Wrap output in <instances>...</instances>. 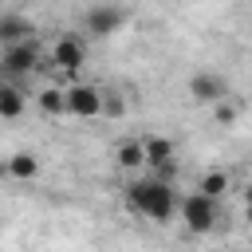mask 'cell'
Returning a JSON list of instances; mask_svg holds the SVG:
<instances>
[{"mask_svg": "<svg viewBox=\"0 0 252 252\" xmlns=\"http://www.w3.org/2000/svg\"><path fill=\"white\" fill-rule=\"evenodd\" d=\"M35 173H39V158H35V154L24 150V154H12V158H8V177H16V181H32Z\"/></svg>", "mask_w": 252, "mask_h": 252, "instance_id": "cell-9", "label": "cell"}, {"mask_svg": "<svg viewBox=\"0 0 252 252\" xmlns=\"http://www.w3.org/2000/svg\"><path fill=\"white\" fill-rule=\"evenodd\" d=\"M244 217H248V228H252V205H248V213H244Z\"/></svg>", "mask_w": 252, "mask_h": 252, "instance_id": "cell-17", "label": "cell"}, {"mask_svg": "<svg viewBox=\"0 0 252 252\" xmlns=\"http://www.w3.org/2000/svg\"><path fill=\"white\" fill-rule=\"evenodd\" d=\"M126 201H130L134 213H142V217H150V220H158V224H165V220L173 217V209H177L173 181H161L158 173L146 177V181L126 185Z\"/></svg>", "mask_w": 252, "mask_h": 252, "instance_id": "cell-1", "label": "cell"}, {"mask_svg": "<svg viewBox=\"0 0 252 252\" xmlns=\"http://www.w3.org/2000/svg\"><path fill=\"white\" fill-rule=\"evenodd\" d=\"M0 39H4V43H20V39H32V20H24V16H16V12L0 16Z\"/></svg>", "mask_w": 252, "mask_h": 252, "instance_id": "cell-8", "label": "cell"}, {"mask_svg": "<svg viewBox=\"0 0 252 252\" xmlns=\"http://www.w3.org/2000/svg\"><path fill=\"white\" fill-rule=\"evenodd\" d=\"M189 94H193V102H224L228 83L220 75H213V71H197L189 79Z\"/></svg>", "mask_w": 252, "mask_h": 252, "instance_id": "cell-6", "label": "cell"}, {"mask_svg": "<svg viewBox=\"0 0 252 252\" xmlns=\"http://www.w3.org/2000/svg\"><path fill=\"white\" fill-rule=\"evenodd\" d=\"M244 205H252V185H248V189H244Z\"/></svg>", "mask_w": 252, "mask_h": 252, "instance_id": "cell-16", "label": "cell"}, {"mask_svg": "<svg viewBox=\"0 0 252 252\" xmlns=\"http://www.w3.org/2000/svg\"><path fill=\"white\" fill-rule=\"evenodd\" d=\"M20 110H24L20 87H16V83H4V87H0V118H20Z\"/></svg>", "mask_w": 252, "mask_h": 252, "instance_id": "cell-12", "label": "cell"}, {"mask_svg": "<svg viewBox=\"0 0 252 252\" xmlns=\"http://www.w3.org/2000/svg\"><path fill=\"white\" fill-rule=\"evenodd\" d=\"M35 102H39V110L51 114V118L67 114V91H59V87H43V91L35 94Z\"/></svg>", "mask_w": 252, "mask_h": 252, "instance_id": "cell-10", "label": "cell"}, {"mask_svg": "<svg viewBox=\"0 0 252 252\" xmlns=\"http://www.w3.org/2000/svg\"><path fill=\"white\" fill-rule=\"evenodd\" d=\"M181 217H185V228L189 232H213V224H217V217H220V209H217V197H209V193H189L185 201H181Z\"/></svg>", "mask_w": 252, "mask_h": 252, "instance_id": "cell-3", "label": "cell"}, {"mask_svg": "<svg viewBox=\"0 0 252 252\" xmlns=\"http://www.w3.org/2000/svg\"><path fill=\"white\" fill-rule=\"evenodd\" d=\"M106 110V98L98 87H87V83H71L67 87V114L75 118H98Z\"/></svg>", "mask_w": 252, "mask_h": 252, "instance_id": "cell-4", "label": "cell"}, {"mask_svg": "<svg viewBox=\"0 0 252 252\" xmlns=\"http://www.w3.org/2000/svg\"><path fill=\"white\" fill-rule=\"evenodd\" d=\"M118 165H122V169L146 165V142H122V146H118Z\"/></svg>", "mask_w": 252, "mask_h": 252, "instance_id": "cell-13", "label": "cell"}, {"mask_svg": "<svg viewBox=\"0 0 252 252\" xmlns=\"http://www.w3.org/2000/svg\"><path fill=\"white\" fill-rule=\"evenodd\" d=\"M39 67H43V59H39L35 35H32V39H20V43H4V51H0V71H4L8 79H24V75H32V71H39Z\"/></svg>", "mask_w": 252, "mask_h": 252, "instance_id": "cell-2", "label": "cell"}, {"mask_svg": "<svg viewBox=\"0 0 252 252\" xmlns=\"http://www.w3.org/2000/svg\"><path fill=\"white\" fill-rule=\"evenodd\" d=\"M83 24H87V32H91L94 39H106V35H114V32L126 24V12H122L118 4H94Z\"/></svg>", "mask_w": 252, "mask_h": 252, "instance_id": "cell-5", "label": "cell"}, {"mask_svg": "<svg viewBox=\"0 0 252 252\" xmlns=\"http://www.w3.org/2000/svg\"><path fill=\"white\" fill-rule=\"evenodd\" d=\"M201 193H209V197H224V189H228V173H220V169H209L205 177H201V185H197Z\"/></svg>", "mask_w": 252, "mask_h": 252, "instance_id": "cell-14", "label": "cell"}, {"mask_svg": "<svg viewBox=\"0 0 252 252\" xmlns=\"http://www.w3.org/2000/svg\"><path fill=\"white\" fill-rule=\"evenodd\" d=\"M217 122H220V126H232V122H236V110H232L228 102H217Z\"/></svg>", "mask_w": 252, "mask_h": 252, "instance_id": "cell-15", "label": "cell"}, {"mask_svg": "<svg viewBox=\"0 0 252 252\" xmlns=\"http://www.w3.org/2000/svg\"><path fill=\"white\" fill-rule=\"evenodd\" d=\"M83 59H87V51H83V43L75 39V35H63V39H55V47H51V63L59 67V71H79L83 67Z\"/></svg>", "mask_w": 252, "mask_h": 252, "instance_id": "cell-7", "label": "cell"}, {"mask_svg": "<svg viewBox=\"0 0 252 252\" xmlns=\"http://www.w3.org/2000/svg\"><path fill=\"white\" fill-rule=\"evenodd\" d=\"M165 161H173V142L169 138H161V134H154V138H146V165H165Z\"/></svg>", "mask_w": 252, "mask_h": 252, "instance_id": "cell-11", "label": "cell"}]
</instances>
